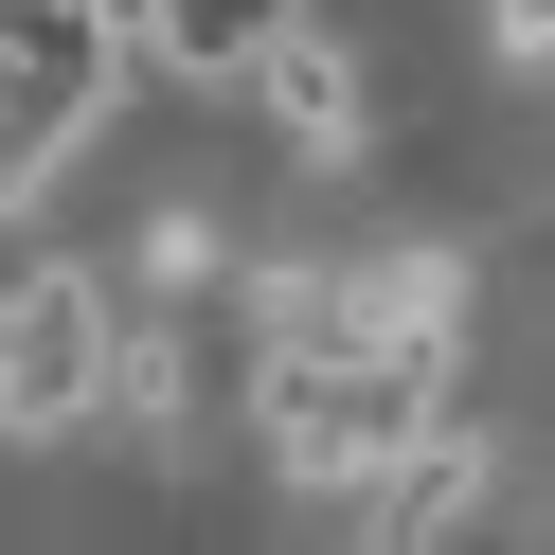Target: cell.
<instances>
[{
    "label": "cell",
    "mask_w": 555,
    "mask_h": 555,
    "mask_svg": "<svg viewBox=\"0 0 555 555\" xmlns=\"http://www.w3.org/2000/svg\"><path fill=\"white\" fill-rule=\"evenodd\" d=\"M108 73H126V54H108L90 0H0V216L73 162V126L108 108Z\"/></svg>",
    "instance_id": "6da1fadb"
},
{
    "label": "cell",
    "mask_w": 555,
    "mask_h": 555,
    "mask_svg": "<svg viewBox=\"0 0 555 555\" xmlns=\"http://www.w3.org/2000/svg\"><path fill=\"white\" fill-rule=\"evenodd\" d=\"M73 412H108V305L73 269H18L0 287V430H73Z\"/></svg>",
    "instance_id": "7a4b0ae2"
},
{
    "label": "cell",
    "mask_w": 555,
    "mask_h": 555,
    "mask_svg": "<svg viewBox=\"0 0 555 555\" xmlns=\"http://www.w3.org/2000/svg\"><path fill=\"white\" fill-rule=\"evenodd\" d=\"M233 73H251V108L287 126L305 162H359V144H376V108H359V54H340L323 18H305V0H287V18H269L251 54H233Z\"/></svg>",
    "instance_id": "3957f363"
},
{
    "label": "cell",
    "mask_w": 555,
    "mask_h": 555,
    "mask_svg": "<svg viewBox=\"0 0 555 555\" xmlns=\"http://www.w3.org/2000/svg\"><path fill=\"white\" fill-rule=\"evenodd\" d=\"M466 502H483V430H466V412H412L395 466H376V519H395V538H448Z\"/></svg>",
    "instance_id": "277c9868"
},
{
    "label": "cell",
    "mask_w": 555,
    "mask_h": 555,
    "mask_svg": "<svg viewBox=\"0 0 555 555\" xmlns=\"http://www.w3.org/2000/svg\"><path fill=\"white\" fill-rule=\"evenodd\" d=\"M108 412H126V430H180V412H197V340L180 323H126L108 340Z\"/></svg>",
    "instance_id": "5b68a950"
},
{
    "label": "cell",
    "mask_w": 555,
    "mask_h": 555,
    "mask_svg": "<svg viewBox=\"0 0 555 555\" xmlns=\"http://www.w3.org/2000/svg\"><path fill=\"white\" fill-rule=\"evenodd\" d=\"M144 287H216V216H197V197L144 216Z\"/></svg>",
    "instance_id": "8992f818"
},
{
    "label": "cell",
    "mask_w": 555,
    "mask_h": 555,
    "mask_svg": "<svg viewBox=\"0 0 555 555\" xmlns=\"http://www.w3.org/2000/svg\"><path fill=\"white\" fill-rule=\"evenodd\" d=\"M483 37H502V54H555V0H483Z\"/></svg>",
    "instance_id": "52a82bcc"
}]
</instances>
